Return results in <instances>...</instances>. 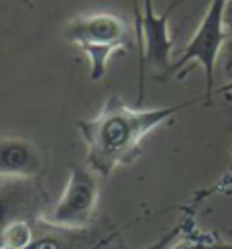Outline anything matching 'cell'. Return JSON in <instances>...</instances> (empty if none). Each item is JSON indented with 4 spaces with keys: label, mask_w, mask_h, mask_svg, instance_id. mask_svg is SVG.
Masks as SVG:
<instances>
[{
    "label": "cell",
    "mask_w": 232,
    "mask_h": 249,
    "mask_svg": "<svg viewBox=\"0 0 232 249\" xmlns=\"http://www.w3.org/2000/svg\"><path fill=\"white\" fill-rule=\"evenodd\" d=\"M43 170V155L27 139H0V180L35 178Z\"/></svg>",
    "instance_id": "52a82bcc"
},
{
    "label": "cell",
    "mask_w": 232,
    "mask_h": 249,
    "mask_svg": "<svg viewBox=\"0 0 232 249\" xmlns=\"http://www.w3.org/2000/svg\"><path fill=\"white\" fill-rule=\"evenodd\" d=\"M0 249H2V247H0Z\"/></svg>",
    "instance_id": "7c38bea8"
},
{
    "label": "cell",
    "mask_w": 232,
    "mask_h": 249,
    "mask_svg": "<svg viewBox=\"0 0 232 249\" xmlns=\"http://www.w3.org/2000/svg\"><path fill=\"white\" fill-rule=\"evenodd\" d=\"M224 15H226V0H210L208 10L204 18L199 20V25L196 29L194 37L189 39V43L185 45L183 53L179 55V59L171 66V71H177V78H183L187 74V66L196 61V64L204 70L206 74V105H210V100L214 96V71H216V61L220 55V49L224 45L226 39V23H224Z\"/></svg>",
    "instance_id": "277c9868"
},
{
    "label": "cell",
    "mask_w": 232,
    "mask_h": 249,
    "mask_svg": "<svg viewBox=\"0 0 232 249\" xmlns=\"http://www.w3.org/2000/svg\"><path fill=\"white\" fill-rule=\"evenodd\" d=\"M31 241H33V231L27 221H15L2 235V245L13 249H25Z\"/></svg>",
    "instance_id": "ba28073f"
},
{
    "label": "cell",
    "mask_w": 232,
    "mask_h": 249,
    "mask_svg": "<svg viewBox=\"0 0 232 249\" xmlns=\"http://www.w3.org/2000/svg\"><path fill=\"white\" fill-rule=\"evenodd\" d=\"M25 249H69V243L59 237H39L33 239Z\"/></svg>",
    "instance_id": "9c48e42d"
},
{
    "label": "cell",
    "mask_w": 232,
    "mask_h": 249,
    "mask_svg": "<svg viewBox=\"0 0 232 249\" xmlns=\"http://www.w3.org/2000/svg\"><path fill=\"white\" fill-rule=\"evenodd\" d=\"M98 202V182L94 174L82 165H71L69 182L66 192L55 204L49 221L53 225L73 229V227H83L94 214Z\"/></svg>",
    "instance_id": "5b68a950"
},
{
    "label": "cell",
    "mask_w": 232,
    "mask_h": 249,
    "mask_svg": "<svg viewBox=\"0 0 232 249\" xmlns=\"http://www.w3.org/2000/svg\"><path fill=\"white\" fill-rule=\"evenodd\" d=\"M226 31H232V0H226V15H224Z\"/></svg>",
    "instance_id": "30bf717a"
},
{
    "label": "cell",
    "mask_w": 232,
    "mask_h": 249,
    "mask_svg": "<svg viewBox=\"0 0 232 249\" xmlns=\"http://www.w3.org/2000/svg\"><path fill=\"white\" fill-rule=\"evenodd\" d=\"M182 2L175 0L167 6L163 15L155 13L153 0H143V10L136 8L134 2V27H136V43L141 51V88H139V105L145 90V74L151 71L155 78H165L171 74V51L173 37L169 33V17L173 8Z\"/></svg>",
    "instance_id": "3957f363"
},
{
    "label": "cell",
    "mask_w": 232,
    "mask_h": 249,
    "mask_svg": "<svg viewBox=\"0 0 232 249\" xmlns=\"http://www.w3.org/2000/svg\"><path fill=\"white\" fill-rule=\"evenodd\" d=\"M63 39L88 55L90 78L96 82L106 76L112 55L126 53L133 47L129 23L112 13H90L69 18L63 25Z\"/></svg>",
    "instance_id": "7a4b0ae2"
},
{
    "label": "cell",
    "mask_w": 232,
    "mask_h": 249,
    "mask_svg": "<svg viewBox=\"0 0 232 249\" xmlns=\"http://www.w3.org/2000/svg\"><path fill=\"white\" fill-rule=\"evenodd\" d=\"M194 102L196 100H187L163 108H133L120 96H108L96 117L76 123L88 145L90 168L100 174H108L116 163L133 160L145 135H149L179 110L192 107Z\"/></svg>",
    "instance_id": "6da1fadb"
},
{
    "label": "cell",
    "mask_w": 232,
    "mask_h": 249,
    "mask_svg": "<svg viewBox=\"0 0 232 249\" xmlns=\"http://www.w3.org/2000/svg\"><path fill=\"white\" fill-rule=\"evenodd\" d=\"M45 194L33 178L0 180V245L2 235L15 221H27L39 213Z\"/></svg>",
    "instance_id": "8992f818"
},
{
    "label": "cell",
    "mask_w": 232,
    "mask_h": 249,
    "mask_svg": "<svg viewBox=\"0 0 232 249\" xmlns=\"http://www.w3.org/2000/svg\"><path fill=\"white\" fill-rule=\"evenodd\" d=\"M226 92H232V82H228L226 86H220V88H216L214 94H226Z\"/></svg>",
    "instance_id": "8fae6325"
}]
</instances>
